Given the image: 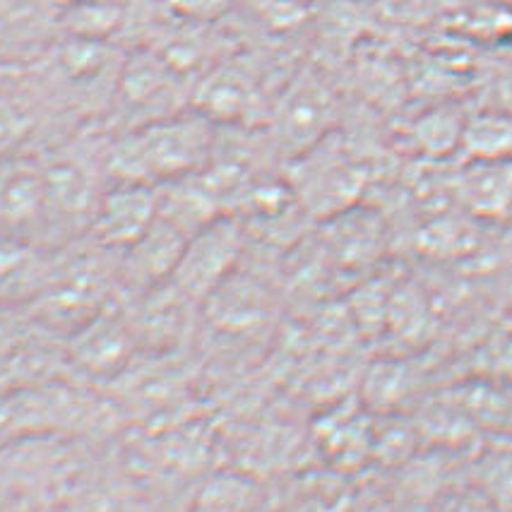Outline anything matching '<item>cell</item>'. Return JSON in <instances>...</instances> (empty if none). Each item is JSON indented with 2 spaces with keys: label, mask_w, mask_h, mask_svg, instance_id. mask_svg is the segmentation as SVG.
Listing matches in <instances>:
<instances>
[{
  "label": "cell",
  "mask_w": 512,
  "mask_h": 512,
  "mask_svg": "<svg viewBox=\"0 0 512 512\" xmlns=\"http://www.w3.org/2000/svg\"><path fill=\"white\" fill-rule=\"evenodd\" d=\"M217 125L193 106L159 121L123 130L104 154L113 181L166 186L198 174L210 164Z\"/></svg>",
  "instance_id": "obj_1"
},
{
  "label": "cell",
  "mask_w": 512,
  "mask_h": 512,
  "mask_svg": "<svg viewBox=\"0 0 512 512\" xmlns=\"http://www.w3.org/2000/svg\"><path fill=\"white\" fill-rule=\"evenodd\" d=\"M190 89V82L164 56L150 46H133L125 53L109 113L125 121L123 130L138 128L188 109Z\"/></svg>",
  "instance_id": "obj_2"
},
{
  "label": "cell",
  "mask_w": 512,
  "mask_h": 512,
  "mask_svg": "<svg viewBox=\"0 0 512 512\" xmlns=\"http://www.w3.org/2000/svg\"><path fill=\"white\" fill-rule=\"evenodd\" d=\"M339 101L335 89L318 70H299L289 75L272 99L270 135L279 152L299 157L332 133Z\"/></svg>",
  "instance_id": "obj_3"
},
{
  "label": "cell",
  "mask_w": 512,
  "mask_h": 512,
  "mask_svg": "<svg viewBox=\"0 0 512 512\" xmlns=\"http://www.w3.org/2000/svg\"><path fill=\"white\" fill-rule=\"evenodd\" d=\"M243 226L234 214H222L188 238L169 282L188 301H205L234 275L243 253Z\"/></svg>",
  "instance_id": "obj_4"
},
{
  "label": "cell",
  "mask_w": 512,
  "mask_h": 512,
  "mask_svg": "<svg viewBox=\"0 0 512 512\" xmlns=\"http://www.w3.org/2000/svg\"><path fill=\"white\" fill-rule=\"evenodd\" d=\"M363 174L359 164L344 150L335 135H327L318 145L294 157V178L291 188L308 212L335 217L349 210L359 195Z\"/></svg>",
  "instance_id": "obj_5"
},
{
  "label": "cell",
  "mask_w": 512,
  "mask_h": 512,
  "mask_svg": "<svg viewBox=\"0 0 512 512\" xmlns=\"http://www.w3.org/2000/svg\"><path fill=\"white\" fill-rule=\"evenodd\" d=\"M159 217V188L147 183L113 181L101 193L87 231L92 243L106 250L133 246Z\"/></svg>",
  "instance_id": "obj_6"
},
{
  "label": "cell",
  "mask_w": 512,
  "mask_h": 512,
  "mask_svg": "<svg viewBox=\"0 0 512 512\" xmlns=\"http://www.w3.org/2000/svg\"><path fill=\"white\" fill-rule=\"evenodd\" d=\"M41 231H46V190L39 154H8L0 159V234L41 243Z\"/></svg>",
  "instance_id": "obj_7"
},
{
  "label": "cell",
  "mask_w": 512,
  "mask_h": 512,
  "mask_svg": "<svg viewBox=\"0 0 512 512\" xmlns=\"http://www.w3.org/2000/svg\"><path fill=\"white\" fill-rule=\"evenodd\" d=\"M455 195L476 217H510L512 159H464L455 174Z\"/></svg>",
  "instance_id": "obj_8"
},
{
  "label": "cell",
  "mask_w": 512,
  "mask_h": 512,
  "mask_svg": "<svg viewBox=\"0 0 512 512\" xmlns=\"http://www.w3.org/2000/svg\"><path fill=\"white\" fill-rule=\"evenodd\" d=\"M460 154L464 159H512V113L488 106L467 113Z\"/></svg>",
  "instance_id": "obj_9"
},
{
  "label": "cell",
  "mask_w": 512,
  "mask_h": 512,
  "mask_svg": "<svg viewBox=\"0 0 512 512\" xmlns=\"http://www.w3.org/2000/svg\"><path fill=\"white\" fill-rule=\"evenodd\" d=\"M464 123L467 113H462L457 106H433L414 123V142L428 157H445L450 152H460Z\"/></svg>",
  "instance_id": "obj_10"
},
{
  "label": "cell",
  "mask_w": 512,
  "mask_h": 512,
  "mask_svg": "<svg viewBox=\"0 0 512 512\" xmlns=\"http://www.w3.org/2000/svg\"><path fill=\"white\" fill-rule=\"evenodd\" d=\"M373 3L375 15H380L383 20L392 25H412L426 15L433 0H373Z\"/></svg>",
  "instance_id": "obj_11"
},
{
  "label": "cell",
  "mask_w": 512,
  "mask_h": 512,
  "mask_svg": "<svg viewBox=\"0 0 512 512\" xmlns=\"http://www.w3.org/2000/svg\"><path fill=\"white\" fill-rule=\"evenodd\" d=\"M481 106L512 113V58L493 70L491 80L486 82V99Z\"/></svg>",
  "instance_id": "obj_12"
},
{
  "label": "cell",
  "mask_w": 512,
  "mask_h": 512,
  "mask_svg": "<svg viewBox=\"0 0 512 512\" xmlns=\"http://www.w3.org/2000/svg\"><path fill=\"white\" fill-rule=\"evenodd\" d=\"M20 73H22V68H17V65H13L10 61H5V58L0 56V89L8 87L10 82H13Z\"/></svg>",
  "instance_id": "obj_13"
}]
</instances>
